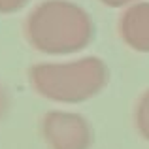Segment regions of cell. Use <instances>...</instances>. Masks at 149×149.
<instances>
[{"instance_id":"1","label":"cell","mask_w":149,"mask_h":149,"mask_svg":"<svg viewBox=\"0 0 149 149\" xmlns=\"http://www.w3.org/2000/svg\"><path fill=\"white\" fill-rule=\"evenodd\" d=\"M95 26L89 13L70 0H45L25 21L26 42L47 55H68L89 45Z\"/></svg>"},{"instance_id":"3","label":"cell","mask_w":149,"mask_h":149,"mask_svg":"<svg viewBox=\"0 0 149 149\" xmlns=\"http://www.w3.org/2000/svg\"><path fill=\"white\" fill-rule=\"evenodd\" d=\"M42 134L51 149H89L93 146V128L79 113L49 111L42 117Z\"/></svg>"},{"instance_id":"7","label":"cell","mask_w":149,"mask_h":149,"mask_svg":"<svg viewBox=\"0 0 149 149\" xmlns=\"http://www.w3.org/2000/svg\"><path fill=\"white\" fill-rule=\"evenodd\" d=\"M10 104H11V100H10V93H8V89L4 87L2 83H0V121L6 117L8 109H10Z\"/></svg>"},{"instance_id":"4","label":"cell","mask_w":149,"mask_h":149,"mask_svg":"<svg viewBox=\"0 0 149 149\" xmlns=\"http://www.w3.org/2000/svg\"><path fill=\"white\" fill-rule=\"evenodd\" d=\"M119 34L128 47L149 53V2L134 4L121 15Z\"/></svg>"},{"instance_id":"5","label":"cell","mask_w":149,"mask_h":149,"mask_svg":"<svg viewBox=\"0 0 149 149\" xmlns=\"http://www.w3.org/2000/svg\"><path fill=\"white\" fill-rule=\"evenodd\" d=\"M134 125L143 140L149 142V89L140 96L134 109Z\"/></svg>"},{"instance_id":"6","label":"cell","mask_w":149,"mask_h":149,"mask_svg":"<svg viewBox=\"0 0 149 149\" xmlns=\"http://www.w3.org/2000/svg\"><path fill=\"white\" fill-rule=\"evenodd\" d=\"M29 4V0H0V13H13V11H19L21 8H25Z\"/></svg>"},{"instance_id":"2","label":"cell","mask_w":149,"mask_h":149,"mask_svg":"<svg viewBox=\"0 0 149 149\" xmlns=\"http://www.w3.org/2000/svg\"><path fill=\"white\" fill-rule=\"evenodd\" d=\"M108 79V66L98 57H85L64 64H36L29 70V81L38 95L66 104H77L96 96Z\"/></svg>"},{"instance_id":"8","label":"cell","mask_w":149,"mask_h":149,"mask_svg":"<svg viewBox=\"0 0 149 149\" xmlns=\"http://www.w3.org/2000/svg\"><path fill=\"white\" fill-rule=\"evenodd\" d=\"M100 2L109 6V8H121V6H127L130 2H136V0H100Z\"/></svg>"}]
</instances>
